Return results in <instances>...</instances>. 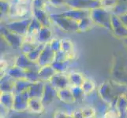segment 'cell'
<instances>
[{"instance_id": "cell-1", "label": "cell", "mask_w": 127, "mask_h": 118, "mask_svg": "<svg viewBox=\"0 0 127 118\" xmlns=\"http://www.w3.org/2000/svg\"><path fill=\"white\" fill-rule=\"evenodd\" d=\"M112 13L103 7H99L90 11V18L95 24L112 30Z\"/></svg>"}, {"instance_id": "cell-2", "label": "cell", "mask_w": 127, "mask_h": 118, "mask_svg": "<svg viewBox=\"0 0 127 118\" xmlns=\"http://www.w3.org/2000/svg\"><path fill=\"white\" fill-rule=\"evenodd\" d=\"M50 17L52 22H54L59 28L65 32H76L78 31V22L69 17L61 15L59 13L50 14Z\"/></svg>"}, {"instance_id": "cell-3", "label": "cell", "mask_w": 127, "mask_h": 118, "mask_svg": "<svg viewBox=\"0 0 127 118\" xmlns=\"http://www.w3.org/2000/svg\"><path fill=\"white\" fill-rule=\"evenodd\" d=\"M66 6L69 9L91 11L101 7V2L95 0H67Z\"/></svg>"}, {"instance_id": "cell-4", "label": "cell", "mask_w": 127, "mask_h": 118, "mask_svg": "<svg viewBox=\"0 0 127 118\" xmlns=\"http://www.w3.org/2000/svg\"><path fill=\"white\" fill-rule=\"evenodd\" d=\"M32 17L25 19L13 21L6 24V28H8L10 31L18 34L21 36H25V35L27 34L29 24L32 21Z\"/></svg>"}, {"instance_id": "cell-5", "label": "cell", "mask_w": 127, "mask_h": 118, "mask_svg": "<svg viewBox=\"0 0 127 118\" xmlns=\"http://www.w3.org/2000/svg\"><path fill=\"white\" fill-rule=\"evenodd\" d=\"M31 4H24L17 2H11V10L9 17H25L30 11H32V8L30 7Z\"/></svg>"}, {"instance_id": "cell-6", "label": "cell", "mask_w": 127, "mask_h": 118, "mask_svg": "<svg viewBox=\"0 0 127 118\" xmlns=\"http://www.w3.org/2000/svg\"><path fill=\"white\" fill-rule=\"evenodd\" d=\"M32 15L43 27H49L52 22L50 17V14H48L47 10H43V9H36L32 7Z\"/></svg>"}, {"instance_id": "cell-7", "label": "cell", "mask_w": 127, "mask_h": 118, "mask_svg": "<svg viewBox=\"0 0 127 118\" xmlns=\"http://www.w3.org/2000/svg\"><path fill=\"white\" fill-rule=\"evenodd\" d=\"M61 15L64 17H69L75 21H80L82 19H85L86 17H90V11L89 10H76V9H68L67 10L59 13Z\"/></svg>"}, {"instance_id": "cell-8", "label": "cell", "mask_w": 127, "mask_h": 118, "mask_svg": "<svg viewBox=\"0 0 127 118\" xmlns=\"http://www.w3.org/2000/svg\"><path fill=\"white\" fill-rule=\"evenodd\" d=\"M112 31L118 36H127V27L119 17L114 14L112 15Z\"/></svg>"}, {"instance_id": "cell-9", "label": "cell", "mask_w": 127, "mask_h": 118, "mask_svg": "<svg viewBox=\"0 0 127 118\" xmlns=\"http://www.w3.org/2000/svg\"><path fill=\"white\" fill-rule=\"evenodd\" d=\"M1 32L2 33L3 36L7 39V40L9 39L10 43H14V44H21V36L20 35L13 32L8 28L3 27L1 28Z\"/></svg>"}, {"instance_id": "cell-10", "label": "cell", "mask_w": 127, "mask_h": 118, "mask_svg": "<svg viewBox=\"0 0 127 118\" xmlns=\"http://www.w3.org/2000/svg\"><path fill=\"white\" fill-rule=\"evenodd\" d=\"M93 24H95L90 18V17H86V18L78 21V31H81V32L87 31V30L90 29L93 27Z\"/></svg>"}, {"instance_id": "cell-11", "label": "cell", "mask_w": 127, "mask_h": 118, "mask_svg": "<svg viewBox=\"0 0 127 118\" xmlns=\"http://www.w3.org/2000/svg\"><path fill=\"white\" fill-rule=\"evenodd\" d=\"M51 35V32L49 27H43V26L40 31V33L38 35V42L44 43L47 41L48 39H49Z\"/></svg>"}, {"instance_id": "cell-12", "label": "cell", "mask_w": 127, "mask_h": 118, "mask_svg": "<svg viewBox=\"0 0 127 118\" xmlns=\"http://www.w3.org/2000/svg\"><path fill=\"white\" fill-rule=\"evenodd\" d=\"M11 10V2L6 1H0V10H1V17H9Z\"/></svg>"}, {"instance_id": "cell-13", "label": "cell", "mask_w": 127, "mask_h": 118, "mask_svg": "<svg viewBox=\"0 0 127 118\" xmlns=\"http://www.w3.org/2000/svg\"><path fill=\"white\" fill-rule=\"evenodd\" d=\"M118 2H119L118 0H102L100 2H101V7L111 12L113 9L116 6Z\"/></svg>"}, {"instance_id": "cell-14", "label": "cell", "mask_w": 127, "mask_h": 118, "mask_svg": "<svg viewBox=\"0 0 127 118\" xmlns=\"http://www.w3.org/2000/svg\"><path fill=\"white\" fill-rule=\"evenodd\" d=\"M50 4V0H32V7L46 10V6Z\"/></svg>"}, {"instance_id": "cell-15", "label": "cell", "mask_w": 127, "mask_h": 118, "mask_svg": "<svg viewBox=\"0 0 127 118\" xmlns=\"http://www.w3.org/2000/svg\"><path fill=\"white\" fill-rule=\"evenodd\" d=\"M67 0H50V5L55 7H61V6H66Z\"/></svg>"}, {"instance_id": "cell-16", "label": "cell", "mask_w": 127, "mask_h": 118, "mask_svg": "<svg viewBox=\"0 0 127 118\" xmlns=\"http://www.w3.org/2000/svg\"><path fill=\"white\" fill-rule=\"evenodd\" d=\"M51 50H55V49H60L61 48V43L58 40H53L51 41Z\"/></svg>"}, {"instance_id": "cell-17", "label": "cell", "mask_w": 127, "mask_h": 118, "mask_svg": "<svg viewBox=\"0 0 127 118\" xmlns=\"http://www.w3.org/2000/svg\"><path fill=\"white\" fill-rule=\"evenodd\" d=\"M119 18L121 19V21H122V22H123V24L127 27V14L119 17Z\"/></svg>"}, {"instance_id": "cell-18", "label": "cell", "mask_w": 127, "mask_h": 118, "mask_svg": "<svg viewBox=\"0 0 127 118\" xmlns=\"http://www.w3.org/2000/svg\"><path fill=\"white\" fill-rule=\"evenodd\" d=\"M1 1H6V2H14V0H1Z\"/></svg>"}, {"instance_id": "cell-19", "label": "cell", "mask_w": 127, "mask_h": 118, "mask_svg": "<svg viewBox=\"0 0 127 118\" xmlns=\"http://www.w3.org/2000/svg\"><path fill=\"white\" fill-rule=\"evenodd\" d=\"M95 1H99V2H101L102 0H95Z\"/></svg>"}]
</instances>
